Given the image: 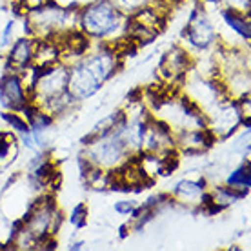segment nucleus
Here are the masks:
<instances>
[{"label": "nucleus", "instance_id": "obj_3", "mask_svg": "<svg viewBox=\"0 0 251 251\" xmlns=\"http://www.w3.org/2000/svg\"><path fill=\"white\" fill-rule=\"evenodd\" d=\"M82 157L91 166H97V168L107 171H117L133 155L122 142L119 131L111 129L106 133H89V137L84 138Z\"/></svg>", "mask_w": 251, "mask_h": 251}, {"label": "nucleus", "instance_id": "obj_12", "mask_svg": "<svg viewBox=\"0 0 251 251\" xmlns=\"http://www.w3.org/2000/svg\"><path fill=\"white\" fill-rule=\"evenodd\" d=\"M217 144L211 133L204 129H191L175 135V146L180 155H204Z\"/></svg>", "mask_w": 251, "mask_h": 251}, {"label": "nucleus", "instance_id": "obj_22", "mask_svg": "<svg viewBox=\"0 0 251 251\" xmlns=\"http://www.w3.org/2000/svg\"><path fill=\"white\" fill-rule=\"evenodd\" d=\"M162 2H166V4H170V6H173L176 0H162Z\"/></svg>", "mask_w": 251, "mask_h": 251}, {"label": "nucleus", "instance_id": "obj_17", "mask_svg": "<svg viewBox=\"0 0 251 251\" xmlns=\"http://www.w3.org/2000/svg\"><path fill=\"white\" fill-rule=\"evenodd\" d=\"M113 7L117 11H120L124 17H131L135 15L137 11L140 9H144L148 6H153V4H158V2H162V0H109Z\"/></svg>", "mask_w": 251, "mask_h": 251}, {"label": "nucleus", "instance_id": "obj_10", "mask_svg": "<svg viewBox=\"0 0 251 251\" xmlns=\"http://www.w3.org/2000/svg\"><path fill=\"white\" fill-rule=\"evenodd\" d=\"M29 102V91L24 88L19 73L7 69L0 76V106L9 111H22Z\"/></svg>", "mask_w": 251, "mask_h": 251}, {"label": "nucleus", "instance_id": "obj_1", "mask_svg": "<svg viewBox=\"0 0 251 251\" xmlns=\"http://www.w3.org/2000/svg\"><path fill=\"white\" fill-rule=\"evenodd\" d=\"M120 68L122 55L113 46L93 42L91 48L68 68V91L76 104H80L99 93Z\"/></svg>", "mask_w": 251, "mask_h": 251}, {"label": "nucleus", "instance_id": "obj_14", "mask_svg": "<svg viewBox=\"0 0 251 251\" xmlns=\"http://www.w3.org/2000/svg\"><path fill=\"white\" fill-rule=\"evenodd\" d=\"M58 62H60V44H58L57 37L37 38L33 66L38 69H46Z\"/></svg>", "mask_w": 251, "mask_h": 251}, {"label": "nucleus", "instance_id": "obj_21", "mask_svg": "<svg viewBox=\"0 0 251 251\" xmlns=\"http://www.w3.org/2000/svg\"><path fill=\"white\" fill-rule=\"evenodd\" d=\"M137 207L138 206L133 201H119L115 204V211L119 215H122V217H131L137 211Z\"/></svg>", "mask_w": 251, "mask_h": 251}, {"label": "nucleus", "instance_id": "obj_4", "mask_svg": "<svg viewBox=\"0 0 251 251\" xmlns=\"http://www.w3.org/2000/svg\"><path fill=\"white\" fill-rule=\"evenodd\" d=\"M76 20H78V9L66 7L55 0H51L50 4H46L40 9L25 13L29 33L35 38L58 37L69 29H75Z\"/></svg>", "mask_w": 251, "mask_h": 251}, {"label": "nucleus", "instance_id": "obj_16", "mask_svg": "<svg viewBox=\"0 0 251 251\" xmlns=\"http://www.w3.org/2000/svg\"><path fill=\"white\" fill-rule=\"evenodd\" d=\"M2 120H4V124L7 126V129L15 133L17 137L31 131V129H29V124H27V120H25V117L20 113V111H9V109H4V111H2Z\"/></svg>", "mask_w": 251, "mask_h": 251}, {"label": "nucleus", "instance_id": "obj_7", "mask_svg": "<svg viewBox=\"0 0 251 251\" xmlns=\"http://www.w3.org/2000/svg\"><path fill=\"white\" fill-rule=\"evenodd\" d=\"M64 93H68V66L58 62L51 68L38 71L29 99L37 107H44Z\"/></svg>", "mask_w": 251, "mask_h": 251}, {"label": "nucleus", "instance_id": "obj_18", "mask_svg": "<svg viewBox=\"0 0 251 251\" xmlns=\"http://www.w3.org/2000/svg\"><path fill=\"white\" fill-rule=\"evenodd\" d=\"M88 217H89V209H88V204L86 202H78L73 209H71V213H69V224L75 227V229H82V227L88 224Z\"/></svg>", "mask_w": 251, "mask_h": 251}, {"label": "nucleus", "instance_id": "obj_9", "mask_svg": "<svg viewBox=\"0 0 251 251\" xmlns=\"http://www.w3.org/2000/svg\"><path fill=\"white\" fill-rule=\"evenodd\" d=\"M175 150V133L164 122L150 115V119L146 120L144 137H142V151L164 155V153H170Z\"/></svg>", "mask_w": 251, "mask_h": 251}, {"label": "nucleus", "instance_id": "obj_20", "mask_svg": "<svg viewBox=\"0 0 251 251\" xmlns=\"http://www.w3.org/2000/svg\"><path fill=\"white\" fill-rule=\"evenodd\" d=\"M50 2L51 0H17V7H19V11L22 13V15H25V13L44 7L46 4H50Z\"/></svg>", "mask_w": 251, "mask_h": 251}, {"label": "nucleus", "instance_id": "obj_5", "mask_svg": "<svg viewBox=\"0 0 251 251\" xmlns=\"http://www.w3.org/2000/svg\"><path fill=\"white\" fill-rule=\"evenodd\" d=\"M180 44L193 57L217 48L219 46V31H217V20H215L213 13L204 9L201 4H197L193 7V11L189 13Z\"/></svg>", "mask_w": 251, "mask_h": 251}, {"label": "nucleus", "instance_id": "obj_8", "mask_svg": "<svg viewBox=\"0 0 251 251\" xmlns=\"http://www.w3.org/2000/svg\"><path fill=\"white\" fill-rule=\"evenodd\" d=\"M193 62L195 57L182 44L171 46L170 50L162 55L157 68L158 78L162 82V86H168V88L173 86L176 89L180 88L182 80L193 69Z\"/></svg>", "mask_w": 251, "mask_h": 251}, {"label": "nucleus", "instance_id": "obj_13", "mask_svg": "<svg viewBox=\"0 0 251 251\" xmlns=\"http://www.w3.org/2000/svg\"><path fill=\"white\" fill-rule=\"evenodd\" d=\"M35 48H37V38L35 37H31V35L17 37L9 44V50H7V68L13 69V71H20V69L31 66L33 57H35Z\"/></svg>", "mask_w": 251, "mask_h": 251}, {"label": "nucleus", "instance_id": "obj_2", "mask_svg": "<svg viewBox=\"0 0 251 251\" xmlns=\"http://www.w3.org/2000/svg\"><path fill=\"white\" fill-rule=\"evenodd\" d=\"M76 27L91 42L117 46L127 38V17L117 11L109 0H89L78 7Z\"/></svg>", "mask_w": 251, "mask_h": 251}, {"label": "nucleus", "instance_id": "obj_11", "mask_svg": "<svg viewBox=\"0 0 251 251\" xmlns=\"http://www.w3.org/2000/svg\"><path fill=\"white\" fill-rule=\"evenodd\" d=\"M173 204H182L186 207H199L201 209L207 201V180L206 176L199 178H182L171 189Z\"/></svg>", "mask_w": 251, "mask_h": 251}, {"label": "nucleus", "instance_id": "obj_19", "mask_svg": "<svg viewBox=\"0 0 251 251\" xmlns=\"http://www.w3.org/2000/svg\"><path fill=\"white\" fill-rule=\"evenodd\" d=\"M219 6L222 9H229V11L242 13V15L251 13V0H219Z\"/></svg>", "mask_w": 251, "mask_h": 251}, {"label": "nucleus", "instance_id": "obj_6", "mask_svg": "<svg viewBox=\"0 0 251 251\" xmlns=\"http://www.w3.org/2000/svg\"><path fill=\"white\" fill-rule=\"evenodd\" d=\"M204 117H206L207 131L213 135L215 140H224V138L231 137L237 129H240L242 120H244L239 102L227 99V97L217 102L209 109H206Z\"/></svg>", "mask_w": 251, "mask_h": 251}, {"label": "nucleus", "instance_id": "obj_15", "mask_svg": "<svg viewBox=\"0 0 251 251\" xmlns=\"http://www.w3.org/2000/svg\"><path fill=\"white\" fill-rule=\"evenodd\" d=\"M226 186L233 189H239L242 193H250V186H251V173H250V160L239 168H235L233 171H229L224 180Z\"/></svg>", "mask_w": 251, "mask_h": 251}]
</instances>
